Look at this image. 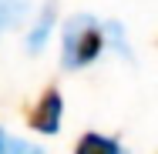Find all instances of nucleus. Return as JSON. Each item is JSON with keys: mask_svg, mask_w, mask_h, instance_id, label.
I'll return each instance as SVG.
<instances>
[{"mask_svg": "<svg viewBox=\"0 0 158 154\" xmlns=\"http://www.w3.org/2000/svg\"><path fill=\"white\" fill-rule=\"evenodd\" d=\"M104 54V30L94 17L81 14L64 24V44H61V64L67 70H81L94 64Z\"/></svg>", "mask_w": 158, "mask_h": 154, "instance_id": "obj_1", "label": "nucleus"}, {"mask_svg": "<svg viewBox=\"0 0 158 154\" xmlns=\"http://www.w3.org/2000/svg\"><path fill=\"white\" fill-rule=\"evenodd\" d=\"M61 117H64V97L57 87H44V94L37 97L31 111H27V124L37 134H57L61 131Z\"/></svg>", "mask_w": 158, "mask_h": 154, "instance_id": "obj_2", "label": "nucleus"}, {"mask_svg": "<svg viewBox=\"0 0 158 154\" xmlns=\"http://www.w3.org/2000/svg\"><path fill=\"white\" fill-rule=\"evenodd\" d=\"M54 20H57V7H54V0H47L44 3V10L37 14V24H34L31 37H27V50H44V44H47V37L54 30Z\"/></svg>", "mask_w": 158, "mask_h": 154, "instance_id": "obj_3", "label": "nucleus"}, {"mask_svg": "<svg viewBox=\"0 0 158 154\" xmlns=\"http://www.w3.org/2000/svg\"><path fill=\"white\" fill-rule=\"evenodd\" d=\"M74 154H125L121 144L108 134H98V131H88L81 134V141L74 144Z\"/></svg>", "mask_w": 158, "mask_h": 154, "instance_id": "obj_4", "label": "nucleus"}, {"mask_svg": "<svg viewBox=\"0 0 158 154\" xmlns=\"http://www.w3.org/2000/svg\"><path fill=\"white\" fill-rule=\"evenodd\" d=\"M27 10V0H0V34L7 27H14Z\"/></svg>", "mask_w": 158, "mask_h": 154, "instance_id": "obj_5", "label": "nucleus"}, {"mask_svg": "<svg viewBox=\"0 0 158 154\" xmlns=\"http://www.w3.org/2000/svg\"><path fill=\"white\" fill-rule=\"evenodd\" d=\"M0 154H44V151L27 144V141H17V137L3 134V127H0Z\"/></svg>", "mask_w": 158, "mask_h": 154, "instance_id": "obj_6", "label": "nucleus"}, {"mask_svg": "<svg viewBox=\"0 0 158 154\" xmlns=\"http://www.w3.org/2000/svg\"><path fill=\"white\" fill-rule=\"evenodd\" d=\"M101 30H104V47H114L121 57H128V47H125V30H121V24H101Z\"/></svg>", "mask_w": 158, "mask_h": 154, "instance_id": "obj_7", "label": "nucleus"}]
</instances>
